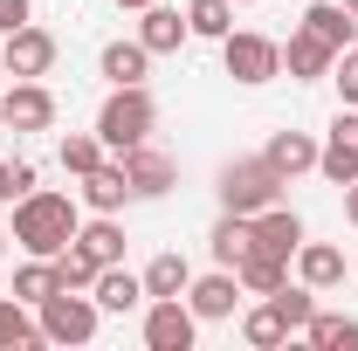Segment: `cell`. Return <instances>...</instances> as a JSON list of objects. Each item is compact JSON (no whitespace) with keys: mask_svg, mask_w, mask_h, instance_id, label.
Segmentation results:
<instances>
[{"mask_svg":"<svg viewBox=\"0 0 358 351\" xmlns=\"http://www.w3.org/2000/svg\"><path fill=\"white\" fill-rule=\"evenodd\" d=\"M55 289H62V275H55V255H28V262L14 268V296H21L28 310H35V303H48Z\"/></svg>","mask_w":358,"mask_h":351,"instance_id":"484cf974","label":"cell"},{"mask_svg":"<svg viewBox=\"0 0 358 351\" xmlns=\"http://www.w3.org/2000/svg\"><path fill=\"white\" fill-rule=\"evenodd\" d=\"M186 28L200 42H221L227 28H234V0H186Z\"/></svg>","mask_w":358,"mask_h":351,"instance_id":"f1b7e54d","label":"cell"},{"mask_svg":"<svg viewBox=\"0 0 358 351\" xmlns=\"http://www.w3.org/2000/svg\"><path fill=\"white\" fill-rule=\"evenodd\" d=\"M76 248H90L103 268L124 262V220H117V214H90L83 227H76Z\"/></svg>","mask_w":358,"mask_h":351,"instance_id":"603a6c76","label":"cell"},{"mask_svg":"<svg viewBox=\"0 0 358 351\" xmlns=\"http://www.w3.org/2000/svg\"><path fill=\"white\" fill-rule=\"evenodd\" d=\"M200 338V317L186 296H152L145 303V351H193Z\"/></svg>","mask_w":358,"mask_h":351,"instance_id":"8992f818","label":"cell"},{"mask_svg":"<svg viewBox=\"0 0 358 351\" xmlns=\"http://www.w3.org/2000/svg\"><path fill=\"white\" fill-rule=\"evenodd\" d=\"M96 69H103V83L110 89H124V83H145V76H152V48L138 42H103V55H96Z\"/></svg>","mask_w":358,"mask_h":351,"instance_id":"ac0fdd59","label":"cell"},{"mask_svg":"<svg viewBox=\"0 0 358 351\" xmlns=\"http://www.w3.org/2000/svg\"><path fill=\"white\" fill-rule=\"evenodd\" d=\"M186 282H193V268H186L179 248L152 255V262H145V303H152V296H186Z\"/></svg>","mask_w":358,"mask_h":351,"instance_id":"d4e9b609","label":"cell"},{"mask_svg":"<svg viewBox=\"0 0 358 351\" xmlns=\"http://www.w3.org/2000/svg\"><path fill=\"white\" fill-rule=\"evenodd\" d=\"M317 173L331 179V186H352L358 179V103H338L331 131H324V145H317Z\"/></svg>","mask_w":358,"mask_h":351,"instance_id":"52a82bcc","label":"cell"},{"mask_svg":"<svg viewBox=\"0 0 358 351\" xmlns=\"http://www.w3.org/2000/svg\"><path fill=\"white\" fill-rule=\"evenodd\" d=\"M296 28H310L317 42H324V48H338V55L358 42V14H345L338 0H317V7L303 14V21H296Z\"/></svg>","mask_w":358,"mask_h":351,"instance_id":"ffe728a7","label":"cell"},{"mask_svg":"<svg viewBox=\"0 0 358 351\" xmlns=\"http://www.w3.org/2000/svg\"><path fill=\"white\" fill-rule=\"evenodd\" d=\"M0 55H7V76H48L55 69V35L42 21H21L14 35H0Z\"/></svg>","mask_w":358,"mask_h":351,"instance_id":"30bf717a","label":"cell"},{"mask_svg":"<svg viewBox=\"0 0 358 351\" xmlns=\"http://www.w3.org/2000/svg\"><path fill=\"white\" fill-rule=\"evenodd\" d=\"M0 83H7V55H0Z\"/></svg>","mask_w":358,"mask_h":351,"instance_id":"ab89813d","label":"cell"},{"mask_svg":"<svg viewBox=\"0 0 358 351\" xmlns=\"http://www.w3.org/2000/svg\"><path fill=\"white\" fill-rule=\"evenodd\" d=\"M310 351H358V317H331V310H310V324L296 331Z\"/></svg>","mask_w":358,"mask_h":351,"instance_id":"7402d4cb","label":"cell"},{"mask_svg":"<svg viewBox=\"0 0 358 351\" xmlns=\"http://www.w3.org/2000/svg\"><path fill=\"white\" fill-rule=\"evenodd\" d=\"M117 7H131V14H138V7H152V0H117Z\"/></svg>","mask_w":358,"mask_h":351,"instance_id":"8d00e7d4","label":"cell"},{"mask_svg":"<svg viewBox=\"0 0 358 351\" xmlns=\"http://www.w3.org/2000/svg\"><path fill=\"white\" fill-rule=\"evenodd\" d=\"M289 268H296V282H310L317 296H324V289L345 282V248H331V241H303V248L289 255Z\"/></svg>","mask_w":358,"mask_h":351,"instance_id":"2e32d148","label":"cell"},{"mask_svg":"<svg viewBox=\"0 0 358 351\" xmlns=\"http://www.w3.org/2000/svg\"><path fill=\"white\" fill-rule=\"evenodd\" d=\"M21 21H35V0H0V35H14Z\"/></svg>","mask_w":358,"mask_h":351,"instance_id":"e575fe53","label":"cell"},{"mask_svg":"<svg viewBox=\"0 0 358 351\" xmlns=\"http://www.w3.org/2000/svg\"><path fill=\"white\" fill-rule=\"evenodd\" d=\"M207 248H214V262L234 268L248 248H255V227H248V214H221L214 220V234H207Z\"/></svg>","mask_w":358,"mask_h":351,"instance_id":"4316f807","label":"cell"},{"mask_svg":"<svg viewBox=\"0 0 358 351\" xmlns=\"http://www.w3.org/2000/svg\"><path fill=\"white\" fill-rule=\"evenodd\" d=\"M76 227H83V200L35 186L28 200H14V234L7 241H21V255H62L76 241Z\"/></svg>","mask_w":358,"mask_h":351,"instance_id":"6da1fadb","label":"cell"},{"mask_svg":"<svg viewBox=\"0 0 358 351\" xmlns=\"http://www.w3.org/2000/svg\"><path fill=\"white\" fill-rule=\"evenodd\" d=\"M28 193H35V166L28 159H0V207H14Z\"/></svg>","mask_w":358,"mask_h":351,"instance_id":"d6a6232c","label":"cell"},{"mask_svg":"<svg viewBox=\"0 0 358 351\" xmlns=\"http://www.w3.org/2000/svg\"><path fill=\"white\" fill-rule=\"evenodd\" d=\"M221 69L241 89H262L282 76V42L275 35H255V28H227L221 35Z\"/></svg>","mask_w":358,"mask_h":351,"instance_id":"277c9868","label":"cell"},{"mask_svg":"<svg viewBox=\"0 0 358 351\" xmlns=\"http://www.w3.org/2000/svg\"><path fill=\"white\" fill-rule=\"evenodd\" d=\"M331 83H338V103H358V42L331 62Z\"/></svg>","mask_w":358,"mask_h":351,"instance_id":"836d02e7","label":"cell"},{"mask_svg":"<svg viewBox=\"0 0 358 351\" xmlns=\"http://www.w3.org/2000/svg\"><path fill=\"white\" fill-rule=\"evenodd\" d=\"M124 159V179H131V200H166L179 186V166H173V152H159L152 138L145 145H131V152H117Z\"/></svg>","mask_w":358,"mask_h":351,"instance_id":"9c48e42d","label":"cell"},{"mask_svg":"<svg viewBox=\"0 0 358 351\" xmlns=\"http://www.w3.org/2000/svg\"><path fill=\"white\" fill-rule=\"evenodd\" d=\"M282 186H289V179L275 173L262 152H255V159H227L221 179H214L221 214H262V207H275V200H282Z\"/></svg>","mask_w":358,"mask_h":351,"instance_id":"3957f363","label":"cell"},{"mask_svg":"<svg viewBox=\"0 0 358 351\" xmlns=\"http://www.w3.org/2000/svg\"><path fill=\"white\" fill-rule=\"evenodd\" d=\"M338 7H345V14H358V0H338Z\"/></svg>","mask_w":358,"mask_h":351,"instance_id":"74e56055","label":"cell"},{"mask_svg":"<svg viewBox=\"0 0 358 351\" xmlns=\"http://www.w3.org/2000/svg\"><path fill=\"white\" fill-rule=\"evenodd\" d=\"M0 117L7 131H55V89L42 76H14V89H0Z\"/></svg>","mask_w":358,"mask_h":351,"instance_id":"ba28073f","label":"cell"},{"mask_svg":"<svg viewBox=\"0 0 358 351\" xmlns=\"http://www.w3.org/2000/svg\"><path fill=\"white\" fill-rule=\"evenodd\" d=\"M96 268H103V262H96L90 248H76V241L55 255V275H62V289H90V282H96Z\"/></svg>","mask_w":358,"mask_h":351,"instance_id":"4dcf8cb0","label":"cell"},{"mask_svg":"<svg viewBox=\"0 0 358 351\" xmlns=\"http://www.w3.org/2000/svg\"><path fill=\"white\" fill-rule=\"evenodd\" d=\"M0 255H7V234H0Z\"/></svg>","mask_w":358,"mask_h":351,"instance_id":"60d3db41","label":"cell"},{"mask_svg":"<svg viewBox=\"0 0 358 351\" xmlns=\"http://www.w3.org/2000/svg\"><path fill=\"white\" fill-rule=\"evenodd\" d=\"M234 7H262V0H234Z\"/></svg>","mask_w":358,"mask_h":351,"instance_id":"f35d334b","label":"cell"},{"mask_svg":"<svg viewBox=\"0 0 358 351\" xmlns=\"http://www.w3.org/2000/svg\"><path fill=\"white\" fill-rule=\"evenodd\" d=\"M55 159H62V173H76V179H83L90 166H103L110 152H103V138H96V131H69L62 145H55Z\"/></svg>","mask_w":358,"mask_h":351,"instance_id":"f546056e","label":"cell"},{"mask_svg":"<svg viewBox=\"0 0 358 351\" xmlns=\"http://www.w3.org/2000/svg\"><path fill=\"white\" fill-rule=\"evenodd\" d=\"M241 338H248L255 351H275V345H289L296 331H289V317H282V310H275V303L262 296V303H255L248 317H241Z\"/></svg>","mask_w":358,"mask_h":351,"instance_id":"83f0119b","label":"cell"},{"mask_svg":"<svg viewBox=\"0 0 358 351\" xmlns=\"http://www.w3.org/2000/svg\"><path fill=\"white\" fill-rule=\"evenodd\" d=\"M90 296H96V310H103V317H124V310H145V275H131L124 262H110V268H96Z\"/></svg>","mask_w":358,"mask_h":351,"instance_id":"9a60e30c","label":"cell"},{"mask_svg":"<svg viewBox=\"0 0 358 351\" xmlns=\"http://www.w3.org/2000/svg\"><path fill=\"white\" fill-rule=\"evenodd\" d=\"M234 275H241V296H275V289L289 282V255H268V248H248V255L234 262Z\"/></svg>","mask_w":358,"mask_h":351,"instance_id":"d6986e66","label":"cell"},{"mask_svg":"<svg viewBox=\"0 0 358 351\" xmlns=\"http://www.w3.org/2000/svg\"><path fill=\"white\" fill-rule=\"evenodd\" d=\"M186 303H193V317H200V324H221V317H234V310H241V275L214 262L207 275H193V282H186Z\"/></svg>","mask_w":358,"mask_h":351,"instance_id":"8fae6325","label":"cell"},{"mask_svg":"<svg viewBox=\"0 0 358 351\" xmlns=\"http://www.w3.org/2000/svg\"><path fill=\"white\" fill-rule=\"evenodd\" d=\"M268 303L289 317V331H303V324H310V310H317V289H310V282H282Z\"/></svg>","mask_w":358,"mask_h":351,"instance_id":"1f68e13d","label":"cell"},{"mask_svg":"<svg viewBox=\"0 0 358 351\" xmlns=\"http://www.w3.org/2000/svg\"><path fill=\"white\" fill-rule=\"evenodd\" d=\"M0 131H7V117H0Z\"/></svg>","mask_w":358,"mask_h":351,"instance_id":"b9f144b4","label":"cell"},{"mask_svg":"<svg viewBox=\"0 0 358 351\" xmlns=\"http://www.w3.org/2000/svg\"><path fill=\"white\" fill-rule=\"evenodd\" d=\"M248 227H255V248H268V255H296L303 248V214L296 207H262V214H248Z\"/></svg>","mask_w":358,"mask_h":351,"instance_id":"5bb4252c","label":"cell"},{"mask_svg":"<svg viewBox=\"0 0 358 351\" xmlns=\"http://www.w3.org/2000/svg\"><path fill=\"white\" fill-rule=\"evenodd\" d=\"M262 159L275 166L282 179H296V173H317V138L310 131H275L262 145Z\"/></svg>","mask_w":358,"mask_h":351,"instance_id":"44dd1931","label":"cell"},{"mask_svg":"<svg viewBox=\"0 0 358 351\" xmlns=\"http://www.w3.org/2000/svg\"><path fill=\"white\" fill-rule=\"evenodd\" d=\"M345 220H352V227H358V179H352V186H345Z\"/></svg>","mask_w":358,"mask_h":351,"instance_id":"d590c367","label":"cell"},{"mask_svg":"<svg viewBox=\"0 0 358 351\" xmlns=\"http://www.w3.org/2000/svg\"><path fill=\"white\" fill-rule=\"evenodd\" d=\"M35 324H42V345H90L103 310L90 289H55L48 303H35Z\"/></svg>","mask_w":358,"mask_h":351,"instance_id":"5b68a950","label":"cell"},{"mask_svg":"<svg viewBox=\"0 0 358 351\" xmlns=\"http://www.w3.org/2000/svg\"><path fill=\"white\" fill-rule=\"evenodd\" d=\"M138 42L152 48V55H179V48L193 42V28H186V7H138Z\"/></svg>","mask_w":358,"mask_h":351,"instance_id":"4fadbf2b","label":"cell"},{"mask_svg":"<svg viewBox=\"0 0 358 351\" xmlns=\"http://www.w3.org/2000/svg\"><path fill=\"white\" fill-rule=\"evenodd\" d=\"M76 200H83L90 214H124V200H131V179H124V159L110 152L103 166H90L83 186H76Z\"/></svg>","mask_w":358,"mask_h":351,"instance_id":"7c38bea8","label":"cell"},{"mask_svg":"<svg viewBox=\"0 0 358 351\" xmlns=\"http://www.w3.org/2000/svg\"><path fill=\"white\" fill-rule=\"evenodd\" d=\"M0 351H42V324L21 296H0Z\"/></svg>","mask_w":358,"mask_h":351,"instance_id":"cb8c5ba5","label":"cell"},{"mask_svg":"<svg viewBox=\"0 0 358 351\" xmlns=\"http://www.w3.org/2000/svg\"><path fill=\"white\" fill-rule=\"evenodd\" d=\"M331 62H338V48H324L310 28H296V35L282 42V69H289L296 83H324V76H331Z\"/></svg>","mask_w":358,"mask_h":351,"instance_id":"e0dca14e","label":"cell"},{"mask_svg":"<svg viewBox=\"0 0 358 351\" xmlns=\"http://www.w3.org/2000/svg\"><path fill=\"white\" fill-rule=\"evenodd\" d=\"M152 124H159V103H152V89H145V83L110 89L103 110H96V138H103V152H131V145H145Z\"/></svg>","mask_w":358,"mask_h":351,"instance_id":"7a4b0ae2","label":"cell"}]
</instances>
